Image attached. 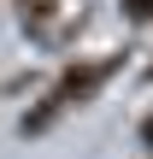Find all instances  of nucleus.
I'll use <instances>...</instances> for the list:
<instances>
[{"label": "nucleus", "mask_w": 153, "mask_h": 159, "mask_svg": "<svg viewBox=\"0 0 153 159\" xmlns=\"http://www.w3.org/2000/svg\"><path fill=\"white\" fill-rule=\"evenodd\" d=\"M118 71H124V47L71 59V65H65V71H59V77H53V83L41 89V100H35V106L24 112V124H18V130H24V136H47V130H53L59 118H71L77 106H88V100H94V94H100V89H106V83L118 77Z\"/></svg>", "instance_id": "obj_1"}, {"label": "nucleus", "mask_w": 153, "mask_h": 159, "mask_svg": "<svg viewBox=\"0 0 153 159\" xmlns=\"http://www.w3.org/2000/svg\"><path fill=\"white\" fill-rule=\"evenodd\" d=\"M12 18H18V30L29 35V41H41V47H71L83 30H88V18L71 6V0H12Z\"/></svg>", "instance_id": "obj_2"}, {"label": "nucleus", "mask_w": 153, "mask_h": 159, "mask_svg": "<svg viewBox=\"0 0 153 159\" xmlns=\"http://www.w3.org/2000/svg\"><path fill=\"white\" fill-rule=\"evenodd\" d=\"M118 12H124V24H136V30L153 24V0H118Z\"/></svg>", "instance_id": "obj_3"}, {"label": "nucleus", "mask_w": 153, "mask_h": 159, "mask_svg": "<svg viewBox=\"0 0 153 159\" xmlns=\"http://www.w3.org/2000/svg\"><path fill=\"white\" fill-rule=\"evenodd\" d=\"M136 136H142V148H147V159H153V106L142 112V124H136Z\"/></svg>", "instance_id": "obj_4"}, {"label": "nucleus", "mask_w": 153, "mask_h": 159, "mask_svg": "<svg viewBox=\"0 0 153 159\" xmlns=\"http://www.w3.org/2000/svg\"><path fill=\"white\" fill-rule=\"evenodd\" d=\"M142 77H147V83H153V59H147V65H142Z\"/></svg>", "instance_id": "obj_5"}]
</instances>
